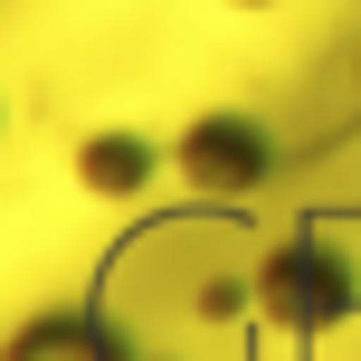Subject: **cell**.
Segmentation results:
<instances>
[{
	"mask_svg": "<svg viewBox=\"0 0 361 361\" xmlns=\"http://www.w3.org/2000/svg\"><path fill=\"white\" fill-rule=\"evenodd\" d=\"M171 171L190 180V190H209V200H247V190H267L276 143H267L257 114H200V124L171 143Z\"/></svg>",
	"mask_w": 361,
	"mask_h": 361,
	"instance_id": "cell-2",
	"label": "cell"
},
{
	"mask_svg": "<svg viewBox=\"0 0 361 361\" xmlns=\"http://www.w3.org/2000/svg\"><path fill=\"white\" fill-rule=\"evenodd\" d=\"M0 361H133V343L105 314H86V305H48V314H29L0 343Z\"/></svg>",
	"mask_w": 361,
	"mask_h": 361,
	"instance_id": "cell-3",
	"label": "cell"
},
{
	"mask_svg": "<svg viewBox=\"0 0 361 361\" xmlns=\"http://www.w3.org/2000/svg\"><path fill=\"white\" fill-rule=\"evenodd\" d=\"M152 171H162V152H152L143 133H124V124H105V133H86V143H76V180H86L95 200L152 190Z\"/></svg>",
	"mask_w": 361,
	"mask_h": 361,
	"instance_id": "cell-4",
	"label": "cell"
},
{
	"mask_svg": "<svg viewBox=\"0 0 361 361\" xmlns=\"http://www.w3.org/2000/svg\"><path fill=\"white\" fill-rule=\"evenodd\" d=\"M257 305H267V324H286V333H324V324H343V314L361 305V286H352L343 247L286 238V247L257 267Z\"/></svg>",
	"mask_w": 361,
	"mask_h": 361,
	"instance_id": "cell-1",
	"label": "cell"
},
{
	"mask_svg": "<svg viewBox=\"0 0 361 361\" xmlns=\"http://www.w3.org/2000/svg\"><path fill=\"white\" fill-rule=\"evenodd\" d=\"M238 10H267V0H238Z\"/></svg>",
	"mask_w": 361,
	"mask_h": 361,
	"instance_id": "cell-5",
	"label": "cell"
}]
</instances>
